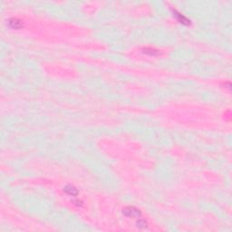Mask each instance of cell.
<instances>
[{
	"instance_id": "2",
	"label": "cell",
	"mask_w": 232,
	"mask_h": 232,
	"mask_svg": "<svg viewBox=\"0 0 232 232\" xmlns=\"http://www.w3.org/2000/svg\"><path fill=\"white\" fill-rule=\"evenodd\" d=\"M64 191L66 193H68L71 196H76L78 194V190L73 185H67L65 188H64Z\"/></svg>"
},
{
	"instance_id": "5",
	"label": "cell",
	"mask_w": 232,
	"mask_h": 232,
	"mask_svg": "<svg viewBox=\"0 0 232 232\" xmlns=\"http://www.w3.org/2000/svg\"><path fill=\"white\" fill-rule=\"evenodd\" d=\"M174 12H175V14H176L175 16L179 18V21H180L181 24H184V25H189V24H190V21H189L185 16H183L181 14L178 13V12H177V11H174Z\"/></svg>"
},
{
	"instance_id": "6",
	"label": "cell",
	"mask_w": 232,
	"mask_h": 232,
	"mask_svg": "<svg viewBox=\"0 0 232 232\" xmlns=\"http://www.w3.org/2000/svg\"><path fill=\"white\" fill-rule=\"evenodd\" d=\"M137 227H139L140 229H144V228L147 227V223H146V221L144 220V219L140 218L138 219V221H137Z\"/></svg>"
},
{
	"instance_id": "3",
	"label": "cell",
	"mask_w": 232,
	"mask_h": 232,
	"mask_svg": "<svg viewBox=\"0 0 232 232\" xmlns=\"http://www.w3.org/2000/svg\"><path fill=\"white\" fill-rule=\"evenodd\" d=\"M9 25L12 28H15V29H19L23 26L21 21H19L16 18H12V19L9 20Z\"/></svg>"
},
{
	"instance_id": "1",
	"label": "cell",
	"mask_w": 232,
	"mask_h": 232,
	"mask_svg": "<svg viewBox=\"0 0 232 232\" xmlns=\"http://www.w3.org/2000/svg\"><path fill=\"white\" fill-rule=\"evenodd\" d=\"M123 213L126 217H131V218H140L142 217L141 210L133 206H128V207L124 208Z\"/></svg>"
},
{
	"instance_id": "4",
	"label": "cell",
	"mask_w": 232,
	"mask_h": 232,
	"mask_svg": "<svg viewBox=\"0 0 232 232\" xmlns=\"http://www.w3.org/2000/svg\"><path fill=\"white\" fill-rule=\"evenodd\" d=\"M143 52L147 54H150V56H158V54H160V52L158 50L154 49V48H151V47H146L143 49Z\"/></svg>"
}]
</instances>
